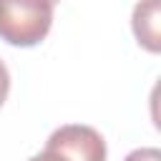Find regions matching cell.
Wrapping results in <instances>:
<instances>
[{
  "label": "cell",
  "instance_id": "5b68a950",
  "mask_svg": "<svg viewBox=\"0 0 161 161\" xmlns=\"http://www.w3.org/2000/svg\"><path fill=\"white\" fill-rule=\"evenodd\" d=\"M8 93H10V73H8L5 63L0 60V106L8 101Z\"/></svg>",
  "mask_w": 161,
  "mask_h": 161
},
{
  "label": "cell",
  "instance_id": "8992f818",
  "mask_svg": "<svg viewBox=\"0 0 161 161\" xmlns=\"http://www.w3.org/2000/svg\"><path fill=\"white\" fill-rule=\"evenodd\" d=\"M50 3H53V5H55V3H60V0H50Z\"/></svg>",
  "mask_w": 161,
  "mask_h": 161
},
{
  "label": "cell",
  "instance_id": "3957f363",
  "mask_svg": "<svg viewBox=\"0 0 161 161\" xmlns=\"http://www.w3.org/2000/svg\"><path fill=\"white\" fill-rule=\"evenodd\" d=\"M133 35L148 53L161 50V0H138L131 15Z\"/></svg>",
  "mask_w": 161,
  "mask_h": 161
},
{
  "label": "cell",
  "instance_id": "6da1fadb",
  "mask_svg": "<svg viewBox=\"0 0 161 161\" xmlns=\"http://www.w3.org/2000/svg\"><path fill=\"white\" fill-rule=\"evenodd\" d=\"M50 25V0H0V40L8 45L33 48L45 40Z\"/></svg>",
  "mask_w": 161,
  "mask_h": 161
},
{
  "label": "cell",
  "instance_id": "277c9868",
  "mask_svg": "<svg viewBox=\"0 0 161 161\" xmlns=\"http://www.w3.org/2000/svg\"><path fill=\"white\" fill-rule=\"evenodd\" d=\"M123 161H161V151L148 146V148H133Z\"/></svg>",
  "mask_w": 161,
  "mask_h": 161
},
{
  "label": "cell",
  "instance_id": "7a4b0ae2",
  "mask_svg": "<svg viewBox=\"0 0 161 161\" xmlns=\"http://www.w3.org/2000/svg\"><path fill=\"white\" fill-rule=\"evenodd\" d=\"M28 161H106V141L93 126L68 123L55 128L45 148Z\"/></svg>",
  "mask_w": 161,
  "mask_h": 161
}]
</instances>
